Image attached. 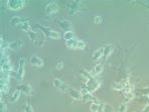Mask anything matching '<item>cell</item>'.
Wrapping results in <instances>:
<instances>
[{
  "instance_id": "1",
  "label": "cell",
  "mask_w": 149,
  "mask_h": 112,
  "mask_svg": "<svg viewBox=\"0 0 149 112\" xmlns=\"http://www.w3.org/2000/svg\"><path fill=\"white\" fill-rule=\"evenodd\" d=\"M26 34H27L28 38L34 43V46H36V48H41L45 45L47 36H45V34H43L41 30H36V32H34V30L31 29L28 32H26Z\"/></svg>"
},
{
  "instance_id": "2",
  "label": "cell",
  "mask_w": 149,
  "mask_h": 112,
  "mask_svg": "<svg viewBox=\"0 0 149 112\" xmlns=\"http://www.w3.org/2000/svg\"><path fill=\"white\" fill-rule=\"evenodd\" d=\"M0 66H1V73L10 74L13 72V65L10 63L9 57L3 54V52H1V65Z\"/></svg>"
},
{
  "instance_id": "3",
  "label": "cell",
  "mask_w": 149,
  "mask_h": 112,
  "mask_svg": "<svg viewBox=\"0 0 149 112\" xmlns=\"http://www.w3.org/2000/svg\"><path fill=\"white\" fill-rule=\"evenodd\" d=\"M24 67H25V59L21 58L19 60V65L17 68L16 72H11L10 73V77L14 78L16 81H22L23 76H24Z\"/></svg>"
},
{
  "instance_id": "4",
  "label": "cell",
  "mask_w": 149,
  "mask_h": 112,
  "mask_svg": "<svg viewBox=\"0 0 149 112\" xmlns=\"http://www.w3.org/2000/svg\"><path fill=\"white\" fill-rule=\"evenodd\" d=\"M6 4L10 10L17 11V10H20L21 8H23V6L25 5V1H23V0H8Z\"/></svg>"
},
{
  "instance_id": "5",
  "label": "cell",
  "mask_w": 149,
  "mask_h": 112,
  "mask_svg": "<svg viewBox=\"0 0 149 112\" xmlns=\"http://www.w3.org/2000/svg\"><path fill=\"white\" fill-rule=\"evenodd\" d=\"M37 27L39 28V30H41V32L45 34V36L49 37V38H52V39L61 38V34H58V32H54V30L50 29L49 27H45V26H41V25H37Z\"/></svg>"
},
{
  "instance_id": "6",
  "label": "cell",
  "mask_w": 149,
  "mask_h": 112,
  "mask_svg": "<svg viewBox=\"0 0 149 112\" xmlns=\"http://www.w3.org/2000/svg\"><path fill=\"white\" fill-rule=\"evenodd\" d=\"M52 85L54 86V88H56V89L62 92H69V90H70L69 85L58 78H54V80H52Z\"/></svg>"
},
{
  "instance_id": "7",
  "label": "cell",
  "mask_w": 149,
  "mask_h": 112,
  "mask_svg": "<svg viewBox=\"0 0 149 112\" xmlns=\"http://www.w3.org/2000/svg\"><path fill=\"white\" fill-rule=\"evenodd\" d=\"M85 86L87 87L88 91H89L90 93H92V92H95L96 90L100 87V83L98 82L95 78H91V79H89V80H86Z\"/></svg>"
},
{
  "instance_id": "8",
  "label": "cell",
  "mask_w": 149,
  "mask_h": 112,
  "mask_svg": "<svg viewBox=\"0 0 149 112\" xmlns=\"http://www.w3.org/2000/svg\"><path fill=\"white\" fill-rule=\"evenodd\" d=\"M82 2L81 1H72L69 6V14L74 15L76 13L79 12V10L82 7Z\"/></svg>"
},
{
  "instance_id": "9",
  "label": "cell",
  "mask_w": 149,
  "mask_h": 112,
  "mask_svg": "<svg viewBox=\"0 0 149 112\" xmlns=\"http://www.w3.org/2000/svg\"><path fill=\"white\" fill-rule=\"evenodd\" d=\"M58 10H60V7H58V3H56V2H49L45 6V13H47V15H52L54 13L58 12Z\"/></svg>"
},
{
  "instance_id": "10",
  "label": "cell",
  "mask_w": 149,
  "mask_h": 112,
  "mask_svg": "<svg viewBox=\"0 0 149 112\" xmlns=\"http://www.w3.org/2000/svg\"><path fill=\"white\" fill-rule=\"evenodd\" d=\"M16 90H19L20 92H23L26 95H31V94L33 93V89H32V87L30 86V84H28V83H23V84L18 85V86L16 87Z\"/></svg>"
},
{
  "instance_id": "11",
  "label": "cell",
  "mask_w": 149,
  "mask_h": 112,
  "mask_svg": "<svg viewBox=\"0 0 149 112\" xmlns=\"http://www.w3.org/2000/svg\"><path fill=\"white\" fill-rule=\"evenodd\" d=\"M58 25H60V27L62 28L63 30H65V32H72V29H73V25H72L71 21L67 20V19H63V20L58 21Z\"/></svg>"
},
{
  "instance_id": "12",
  "label": "cell",
  "mask_w": 149,
  "mask_h": 112,
  "mask_svg": "<svg viewBox=\"0 0 149 112\" xmlns=\"http://www.w3.org/2000/svg\"><path fill=\"white\" fill-rule=\"evenodd\" d=\"M29 63H30V65L34 66V67H42L43 64H45L42 59H40L37 56H32L29 60Z\"/></svg>"
},
{
  "instance_id": "13",
  "label": "cell",
  "mask_w": 149,
  "mask_h": 112,
  "mask_svg": "<svg viewBox=\"0 0 149 112\" xmlns=\"http://www.w3.org/2000/svg\"><path fill=\"white\" fill-rule=\"evenodd\" d=\"M69 94L70 96H71L73 99L74 100H79V101H82V93H81V91H77V90L73 89V88H70L69 90Z\"/></svg>"
},
{
  "instance_id": "14",
  "label": "cell",
  "mask_w": 149,
  "mask_h": 112,
  "mask_svg": "<svg viewBox=\"0 0 149 112\" xmlns=\"http://www.w3.org/2000/svg\"><path fill=\"white\" fill-rule=\"evenodd\" d=\"M22 45H23V41L19 39V41H12V43H9L8 49L12 50H17L22 47Z\"/></svg>"
},
{
  "instance_id": "15",
  "label": "cell",
  "mask_w": 149,
  "mask_h": 112,
  "mask_svg": "<svg viewBox=\"0 0 149 112\" xmlns=\"http://www.w3.org/2000/svg\"><path fill=\"white\" fill-rule=\"evenodd\" d=\"M103 54H104V48L96 50L95 52H94V54H93V61H95V62H96V61L102 59L103 58Z\"/></svg>"
},
{
  "instance_id": "16",
  "label": "cell",
  "mask_w": 149,
  "mask_h": 112,
  "mask_svg": "<svg viewBox=\"0 0 149 112\" xmlns=\"http://www.w3.org/2000/svg\"><path fill=\"white\" fill-rule=\"evenodd\" d=\"M112 52H113V47H112L111 45L109 46H106V47L104 48V54H103V60H106L107 58H108L109 56L112 54Z\"/></svg>"
},
{
  "instance_id": "17",
  "label": "cell",
  "mask_w": 149,
  "mask_h": 112,
  "mask_svg": "<svg viewBox=\"0 0 149 112\" xmlns=\"http://www.w3.org/2000/svg\"><path fill=\"white\" fill-rule=\"evenodd\" d=\"M128 83H129L128 80L123 81V82H121V83H116L115 82V83H113V84H112V88H113V89H115V90H123L125 85L128 84Z\"/></svg>"
},
{
  "instance_id": "18",
  "label": "cell",
  "mask_w": 149,
  "mask_h": 112,
  "mask_svg": "<svg viewBox=\"0 0 149 112\" xmlns=\"http://www.w3.org/2000/svg\"><path fill=\"white\" fill-rule=\"evenodd\" d=\"M20 96H21V92L19 91V90H15V91L13 92L12 96L10 97V101H11L12 103L17 102V101L19 100V98H20Z\"/></svg>"
},
{
  "instance_id": "19",
  "label": "cell",
  "mask_w": 149,
  "mask_h": 112,
  "mask_svg": "<svg viewBox=\"0 0 149 112\" xmlns=\"http://www.w3.org/2000/svg\"><path fill=\"white\" fill-rule=\"evenodd\" d=\"M78 39L74 38L71 41H65V46H67L69 49H77V45H78Z\"/></svg>"
},
{
  "instance_id": "20",
  "label": "cell",
  "mask_w": 149,
  "mask_h": 112,
  "mask_svg": "<svg viewBox=\"0 0 149 112\" xmlns=\"http://www.w3.org/2000/svg\"><path fill=\"white\" fill-rule=\"evenodd\" d=\"M20 28L23 30V32H28L29 30H31V27H30V24H29V21H28V19H26L25 21H23L22 23H21L20 25Z\"/></svg>"
},
{
  "instance_id": "21",
  "label": "cell",
  "mask_w": 149,
  "mask_h": 112,
  "mask_svg": "<svg viewBox=\"0 0 149 112\" xmlns=\"http://www.w3.org/2000/svg\"><path fill=\"white\" fill-rule=\"evenodd\" d=\"M26 19H22L21 17H18V16H14L12 17L11 19V24L12 25H20L23 21H25Z\"/></svg>"
},
{
  "instance_id": "22",
  "label": "cell",
  "mask_w": 149,
  "mask_h": 112,
  "mask_svg": "<svg viewBox=\"0 0 149 112\" xmlns=\"http://www.w3.org/2000/svg\"><path fill=\"white\" fill-rule=\"evenodd\" d=\"M80 74L82 75L83 78H85V80H89V79L93 78V77H92V75H91V72H88L87 70H81Z\"/></svg>"
},
{
  "instance_id": "23",
  "label": "cell",
  "mask_w": 149,
  "mask_h": 112,
  "mask_svg": "<svg viewBox=\"0 0 149 112\" xmlns=\"http://www.w3.org/2000/svg\"><path fill=\"white\" fill-rule=\"evenodd\" d=\"M103 69H104L103 64H98V65H96L95 68H94V73L96 75H99L103 72Z\"/></svg>"
},
{
  "instance_id": "24",
  "label": "cell",
  "mask_w": 149,
  "mask_h": 112,
  "mask_svg": "<svg viewBox=\"0 0 149 112\" xmlns=\"http://www.w3.org/2000/svg\"><path fill=\"white\" fill-rule=\"evenodd\" d=\"M0 91H1V93H7L9 91V84L0 83Z\"/></svg>"
},
{
  "instance_id": "25",
  "label": "cell",
  "mask_w": 149,
  "mask_h": 112,
  "mask_svg": "<svg viewBox=\"0 0 149 112\" xmlns=\"http://www.w3.org/2000/svg\"><path fill=\"white\" fill-rule=\"evenodd\" d=\"M63 38L65 39V41H71V39H74V34L73 32H65V34H63Z\"/></svg>"
},
{
  "instance_id": "26",
  "label": "cell",
  "mask_w": 149,
  "mask_h": 112,
  "mask_svg": "<svg viewBox=\"0 0 149 112\" xmlns=\"http://www.w3.org/2000/svg\"><path fill=\"white\" fill-rule=\"evenodd\" d=\"M90 109H91L92 112H99L101 109V105L98 104V103H92Z\"/></svg>"
},
{
  "instance_id": "27",
  "label": "cell",
  "mask_w": 149,
  "mask_h": 112,
  "mask_svg": "<svg viewBox=\"0 0 149 112\" xmlns=\"http://www.w3.org/2000/svg\"><path fill=\"white\" fill-rule=\"evenodd\" d=\"M95 98L92 96V94L91 93H87V94H85V95H83V97H82V101H84V102H88V101H92V100H94Z\"/></svg>"
},
{
  "instance_id": "28",
  "label": "cell",
  "mask_w": 149,
  "mask_h": 112,
  "mask_svg": "<svg viewBox=\"0 0 149 112\" xmlns=\"http://www.w3.org/2000/svg\"><path fill=\"white\" fill-rule=\"evenodd\" d=\"M127 110V104L126 103H121L118 107V112H126Z\"/></svg>"
},
{
  "instance_id": "29",
  "label": "cell",
  "mask_w": 149,
  "mask_h": 112,
  "mask_svg": "<svg viewBox=\"0 0 149 112\" xmlns=\"http://www.w3.org/2000/svg\"><path fill=\"white\" fill-rule=\"evenodd\" d=\"M124 97H125V100L126 101H131L134 98V95H133L132 92H129V93H124Z\"/></svg>"
},
{
  "instance_id": "30",
  "label": "cell",
  "mask_w": 149,
  "mask_h": 112,
  "mask_svg": "<svg viewBox=\"0 0 149 112\" xmlns=\"http://www.w3.org/2000/svg\"><path fill=\"white\" fill-rule=\"evenodd\" d=\"M0 112H9L7 109V106H6V103L3 102L1 100V105H0Z\"/></svg>"
},
{
  "instance_id": "31",
  "label": "cell",
  "mask_w": 149,
  "mask_h": 112,
  "mask_svg": "<svg viewBox=\"0 0 149 112\" xmlns=\"http://www.w3.org/2000/svg\"><path fill=\"white\" fill-rule=\"evenodd\" d=\"M86 48V43L83 41H78V45H77V49L79 50H84Z\"/></svg>"
},
{
  "instance_id": "32",
  "label": "cell",
  "mask_w": 149,
  "mask_h": 112,
  "mask_svg": "<svg viewBox=\"0 0 149 112\" xmlns=\"http://www.w3.org/2000/svg\"><path fill=\"white\" fill-rule=\"evenodd\" d=\"M22 108H23V111H24V112H33L32 107L30 106V105H28V104H24Z\"/></svg>"
},
{
  "instance_id": "33",
  "label": "cell",
  "mask_w": 149,
  "mask_h": 112,
  "mask_svg": "<svg viewBox=\"0 0 149 112\" xmlns=\"http://www.w3.org/2000/svg\"><path fill=\"white\" fill-rule=\"evenodd\" d=\"M103 21V18L101 16H96L95 18H94V22L96 23V24H100V23H102Z\"/></svg>"
},
{
  "instance_id": "34",
  "label": "cell",
  "mask_w": 149,
  "mask_h": 112,
  "mask_svg": "<svg viewBox=\"0 0 149 112\" xmlns=\"http://www.w3.org/2000/svg\"><path fill=\"white\" fill-rule=\"evenodd\" d=\"M63 68V62H58L56 64V70H62Z\"/></svg>"
},
{
  "instance_id": "35",
  "label": "cell",
  "mask_w": 149,
  "mask_h": 112,
  "mask_svg": "<svg viewBox=\"0 0 149 112\" xmlns=\"http://www.w3.org/2000/svg\"><path fill=\"white\" fill-rule=\"evenodd\" d=\"M142 112H149V105H147V106L144 107V109L142 110Z\"/></svg>"
},
{
  "instance_id": "36",
  "label": "cell",
  "mask_w": 149,
  "mask_h": 112,
  "mask_svg": "<svg viewBox=\"0 0 149 112\" xmlns=\"http://www.w3.org/2000/svg\"><path fill=\"white\" fill-rule=\"evenodd\" d=\"M148 97H149V93H148Z\"/></svg>"
}]
</instances>
